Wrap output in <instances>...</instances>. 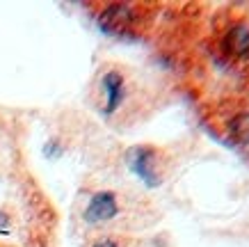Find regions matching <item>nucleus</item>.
Masks as SVG:
<instances>
[{
  "label": "nucleus",
  "mask_w": 249,
  "mask_h": 247,
  "mask_svg": "<svg viewBox=\"0 0 249 247\" xmlns=\"http://www.w3.org/2000/svg\"><path fill=\"white\" fill-rule=\"evenodd\" d=\"M135 23H137V9L133 5H124V2L107 5L98 14V25L107 35H130Z\"/></svg>",
  "instance_id": "f257e3e1"
},
{
  "label": "nucleus",
  "mask_w": 249,
  "mask_h": 247,
  "mask_svg": "<svg viewBox=\"0 0 249 247\" xmlns=\"http://www.w3.org/2000/svg\"><path fill=\"white\" fill-rule=\"evenodd\" d=\"M101 96H103L101 110L106 114H114L121 108L126 98V78L119 69H107L101 76Z\"/></svg>",
  "instance_id": "f03ea898"
},
{
  "label": "nucleus",
  "mask_w": 249,
  "mask_h": 247,
  "mask_svg": "<svg viewBox=\"0 0 249 247\" xmlns=\"http://www.w3.org/2000/svg\"><path fill=\"white\" fill-rule=\"evenodd\" d=\"M119 213V199L110 190H101L89 199L87 209H85V220L89 225H103L114 220Z\"/></svg>",
  "instance_id": "7ed1b4c3"
},
{
  "label": "nucleus",
  "mask_w": 249,
  "mask_h": 247,
  "mask_svg": "<svg viewBox=\"0 0 249 247\" xmlns=\"http://www.w3.org/2000/svg\"><path fill=\"white\" fill-rule=\"evenodd\" d=\"M130 170L146 183V186H158V172H156V151L149 147H133L128 151Z\"/></svg>",
  "instance_id": "20e7f679"
},
{
  "label": "nucleus",
  "mask_w": 249,
  "mask_h": 247,
  "mask_svg": "<svg viewBox=\"0 0 249 247\" xmlns=\"http://www.w3.org/2000/svg\"><path fill=\"white\" fill-rule=\"evenodd\" d=\"M224 53L233 60L247 62L249 60V25L247 23H235L224 37Z\"/></svg>",
  "instance_id": "39448f33"
},
{
  "label": "nucleus",
  "mask_w": 249,
  "mask_h": 247,
  "mask_svg": "<svg viewBox=\"0 0 249 247\" xmlns=\"http://www.w3.org/2000/svg\"><path fill=\"white\" fill-rule=\"evenodd\" d=\"M229 135L235 144L249 147V113L235 114L233 119L229 121Z\"/></svg>",
  "instance_id": "423d86ee"
},
{
  "label": "nucleus",
  "mask_w": 249,
  "mask_h": 247,
  "mask_svg": "<svg viewBox=\"0 0 249 247\" xmlns=\"http://www.w3.org/2000/svg\"><path fill=\"white\" fill-rule=\"evenodd\" d=\"M91 247H121V245L117 238H110V236H107V238H98Z\"/></svg>",
  "instance_id": "0eeeda50"
},
{
  "label": "nucleus",
  "mask_w": 249,
  "mask_h": 247,
  "mask_svg": "<svg viewBox=\"0 0 249 247\" xmlns=\"http://www.w3.org/2000/svg\"><path fill=\"white\" fill-rule=\"evenodd\" d=\"M7 225H9L7 215H2V213H0V231H2V229H7Z\"/></svg>",
  "instance_id": "6e6552de"
}]
</instances>
